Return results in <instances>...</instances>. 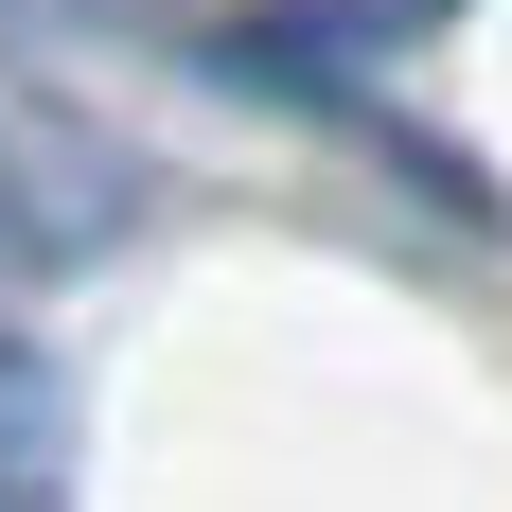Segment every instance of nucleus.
<instances>
[{"label": "nucleus", "mask_w": 512, "mask_h": 512, "mask_svg": "<svg viewBox=\"0 0 512 512\" xmlns=\"http://www.w3.org/2000/svg\"><path fill=\"white\" fill-rule=\"evenodd\" d=\"M124 212H142V159L71 142L36 106H0V283H53V265L124 248Z\"/></svg>", "instance_id": "f257e3e1"}, {"label": "nucleus", "mask_w": 512, "mask_h": 512, "mask_svg": "<svg viewBox=\"0 0 512 512\" xmlns=\"http://www.w3.org/2000/svg\"><path fill=\"white\" fill-rule=\"evenodd\" d=\"M53 18H124V0H53Z\"/></svg>", "instance_id": "f03ea898"}]
</instances>
